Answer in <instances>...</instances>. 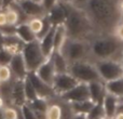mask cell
Wrapping results in <instances>:
<instances>
[{
	"label": "cell",
	"instance_id": "cell-23",
	"mask_svg": "<svg viewBox=\"0 0 123 119\" xmlns=\"http://www.w3.org/2000/svg\"><path fill=\"white\" fill-rule=\"evenodd\" d=\"M16 35L24 41L25 43L31 42V41L37 40V36L35 35V33L31 30V28L29 27L28 23H21L16 26Z\"/></svg>",
	"mask_w": 123,
	"mask_h": 119
},
{
	"label": "cell",
	"instance_id": "cell-54",
	"mask_svg": "<svg viewBox=\"0 0 123 119\" xmlns=\"http://www.w3.org/2000/svg\"><path fill=\"white\" fill-rule=\"evenodd\" d=\"M110 119H115V118H110Z\"/></svg>",
	"mask_w": 123,
	"mask_h": 119
},
{
	"label": "cell",
	"instance_id": "cell-11",
	"mask_svg": "<svg viewBox=\"0 0 123 119\" xmlns=\"http://www.w3.org/2000/svg\"><path fill=\"white\" fill-rule=\"evenodd\" d=\"M35 73L45 83H48L50 86L53 85L54 78L56 76V70H55V67H54V62H53L52 55L45 60Z\"/></svg>",
	"mask_w": 123,
	"mask_h": 119
},
{
	"label": "cell",
	"instance_id": "cell-36",
	"mask_svg": "<svg viewBox=\"0 0 123 119\" xmlns=\"http://www.w3.org/2000/svg\"><path fill=\"white\" fill-rule=\"evenodd\" d=\"M6 25H9V23H8V19H6V11L3 9H0V28L4 27Z\"/></svg>",
	"mask_w": 123,
	"mask_h": 119
},
{
	"label": "cell",
	"instance_id": "cell-3",
	"mask_svg": "<svg viewBox=\"0 0 123 119\" xmlns=\"http://www.w3.org/2000/svg\"><path fill=\"white\" fill-rule=\"evenodd\" d=\"M92 60H117L122 61L123 41L113 34L95 35L90 40Z\"/></svg>",
	"mask_w": 123,
	"mask_h": 119
},
{
	"label": "cell",
	"instance_id": "cell-5",
	"mask_svg": "<svg viewBox=\"0 0 123 119\" xmlns=\"http://www.w3.org/2000/svg\"><path fill=\"white\" fill-rule=\"evenodd\" d=\"M69 74H71L79 82L90 83L92 81L102 80L93 61L85 60L69 64ZM103 81V80H102Z\"/></svg>",
	"mask_w": 123,
	"mask_h": 119
},
{
	"label": "cell",
	"instance_id": "cell-7",
	"mask_svg": "<svg viewBox=\"0 0 123 119\" xmlns=\"http://www.w3.org/2000/svg\"><path fill=\"white\" fill-rule=\"evenodd\" d=\"M99 77L104 82H108L113 79L123 76V68L121 61L117 60H94Z\"/></svg>",
	"mask_w": 123,
	"mask_h": 119
},
{
	"label": "cell",
	"instance_id": "cell-35",
	"mask_svg": "<svg viewBox=\"0 0 123 119\" xmlns=\"http://www.w3.org/2000/svg\"><path fill=\"white\" fill-rule=\"evenodd\" d=\"M113 35H115L118 39L123 41V22H120V23L116 26L115 30H113Z\"/></svg>",
	"mask_w": 123,
	"mask_h": 119
},
{
	"label": "cell",
	"instance_id": "cell-30",
	"mask_svg": "<svg viewBox=\"0 0 123 119\" xmlns=\"http://www.w3.org/2000/svg\"><path fill=\"white\" fill-rule=\"evenodd\" d=\"M105 118V112L102 103H97L93 106V108L87 114V119H99Z\"/></svg>",
	"mask_w": 123,
	"mask_h": 119
},
{
	"label": "cell",
	"instance_id": "cell-37",
	"mask_svg": "<svg viewBox=\"0 0 123 119\" xmlns=\"http://www.w3.org/2000/svg\"><path fill=\"white\" fill-rule=\"evenodd\" d=\"M60 0H42V4L44 6L45 10L49 11L51 8H53L56 3H58Z\"/></svg>",
	"mask_w": 123,
	"mask_h": 119
},
{
	"label": "cell",
	"instance_id": "cell-45",
	"mask_svg": "<svg viewBox=\"0 0 123 119\" xmlns=\"http://www.w3.org/2000/svg\"><path fill=\"white\" fill-rule=\"evenodd\" d=\"M115 119H123V113H117L115 116Z\"/></svg>",
	"mask_w": 123,
	"mask_h": 119
},
{
	"label": "cell",
	"instance_id": "cell-24",
	"mask_svg": "<svg viewBox=\"0 0 123 119\" xmlns=\"http://www.w3.org/2000/svg\"><path fill=\"white\" fill-rule=\"evenodd\" d=\"M105 87L108 93L117 96L119 100L123 98V76L108 82H105Z\"/></svg>",
	"mask_w": 123,
	"mask_h": 119
},
{
	"label": "cell",
	"instance_id": "cell-14",
	"mask_svg": "<svg viewBox=\"0 0 123 119\" xmlns=\"http://www.w3.org/2000/svg\"><path fill=\"white\" fill-rule=\"evenodd\" d=\"M27 23L38 39L42 38L49 32L50 28L53 26L47 15L43 17H30Z\"/></svg>",
	"mask_w": 123,
	"mask_h": 119
},
{
	"label": "cell",
	"instance_id": "cell-40",
	"mask_svg": "<svg viewBox=\"0 0 123 119\" xmlns=\"http://www.w3.org/2000/svg\"><path fill=\"white\" fill-rule=\"evenodd\" d=\"M3 41H4V35L1 32V29H0V49L3 48Z\"/></svg>",
	"mask_w": 123,
	"mask_h": 119
},
{
	"label": "cell",
	"instance_id": "cell-47",
	"mask_svg": "<svg viewBox=\"0 0 123 119\" xmlns=\"http://www.w3.org/2000/svg\"><path fill=\"white\" fill-rule=\"evenodd\" d=\"M34 1H36V2H40V3H42V0H34Z\"/></svg>",
	"mask_w": 123,
	"mask_h": 119
},
{
	"label": "cell",
	"instance_id": "cell-50",
	"mask_svg": "<svg viewBox=\"0 0 123 119\" xmlns=\"http://www.w3.org/2000/svg\"><path fill=\"white\" fill-rule=\"evenodd\" d=\"M120 101H121V102H123V98H122V99H120Z\"/></svg>",
	"mask_w": 123,
	"mask_h": 119
},
{
	"label": "cell",
	"instance_id": "cell-2",
	"mask_svg": "<svg viewBox=\"0 0 123 119\" xmlns=\"http://www.w3.org/2000/svg\"><path fill=\"white\" fill-rule=\"evenodd\" d=\"M66 8L67 16L64 25L67 29L68 38L90 41L96 34L85 11L74 4L66 3Z\"/></svg>",
	"mask_w": 123,
	"mask_h": 119
},
{
	"label": "cell",
	"instance_id": "cell-52",
	"mask_svg": "<svg viewBox=\"0 0 123 119\" xmlns=\"http://www.w3.org/2000/svg\"><path fill=\"white\" fill-rule=\"evenodd\" d=\"M0 88H1V81H0Z\"/></svg>",
	"mask_w": 123,
	"mask_h": 119
},
{
	"label": "cell",
	"instance_id": "cell-29",
	"mask_svg": "<svg viewBox=\"0 0 123 119\" xmlns=\"http://www.w3.org/2000/svg\"><path fill=\"white\" fill-rule=\"evenodd\" d=\"M29 106L31 107L34 111L36 112H42V113H45L49 107V100L47 99H42V98H37L36 100L31 101V102L28 103Z\"/></svg>",
	"mask_w": 123,
	"mask_h": 119
},
{
	"label": "cell",
	"instance_id": "cell-34",
	"mask_svg": "<svg viewBox=\"0 0 123 119\" xmlns=\"http://www.w3.org/2000/svg\"><path fill=\"white\" fill-rule=\"evenodd\" d=\"M12 54L4 49H0V65H9L12 60Z\"/></svg>",
	"mask_w": 123,
	"mask_h": 119
},
{
	"label": "cell",
	"instance_id": "cell-25",
	"mask_svg": "<svg viewBox=\"0 0 123 119\" xmlns=\"http://www.w3.org/2000/svg\"><path fill=\"white\" fill-rule=\"evenodd\" d=\"M49 107H48L47 112H45V116L47 119H61L62 118V109L61 105L55 99H51L49 101Z\"/></svg>",
	"mask_w": 123,
	"mask_h": 119
},
{
	"label": "cell",
	"instance_id": "cell-27",
	"mask_svg": "<svg viewBox=\"0 0 123 119\" xmlns=\"http://www.w3.org/2000/svg\"><path fill=\"white\" fill-rule=\"evenodd\" d=\"M95 105V103L92 100H86L82 101V102H74L71 103V107L74 109V114L81 113V114H89V112L93 108V106Z\"/></svg>",
	"mask_w": 123,
	"mask_h": 119
},
{
	"label": "cell",
	"instance_id": "cell-44",
	"mask_svg": "<svg viewBox=\"0 0 123 119\" xmlns=\"http://www.w3.org/2000/svg\"><path fill=\"white\" fill-rule=\"evenodd\" d=\"M63 3H67V4H72L74 2V0H60Z\"/></svg>",
	"mask_w": 123,
	"mask_h": 119
},
{
	"label": "cell",
	"instance_id": "cell-6",
	"mask_svg": "<svg viewBox=\"0 0 123 119\" xmlns=\"http://www.w3.org/2000/svg\"><path fill=\"white\" fill-rule=\"evenodd\" d=\"M22 55H23L24 61H25L28 73L36 72L40 67L41 64L47 60L42 50H41L39 39L31 41V42L25 43L24 49L22 51Z\"/></svg>",
	"mask_w": 123,
	"mask_h": 119
},
{
	"label": "cell",
	"instance_id": "cell-4",
	"mask_svg": "<svg viewBox=\"0 0 123 119\" xmlns=\"http://www.w3.org/2000/svg\"><path fill=\"white\" fill-rule=\"evenodd\" d=\"M61 51L67 59L69 64L78 61H85V60L93 61L89 40H78V39L68 38Z\"/></svg>",
	"mask_w": 123,
	"mask_h": 119
},
{
	"label": "cell",
	"instance_id": "cell-38",
	"mask_svg": "<svg viewBox=\"0 0 123 119\" xmlns=\"http://www.w3.org/2000/svg\"><path fill=\"white\" fill-rule=\"evenodd\" d=\"M16 1L17 0H2V9L11 6V4H13L14 2H16Z\"/></svg>",
	"mask_w": 123,
	"mask_h": 119
},
{
	"label": "cell",
	"instance_id": "cell-21",
	"mask_svg": "<svg viewBox=\"0 0 123 119\" xmlns=\"http://www.w3.org/2000/svg\"><path fill=\"white\" fill-rule=\"evenodd\" d=\"M52 58H53L56 74H65L69 72V63L65 55L62 53V51H54L52 53Z\"/></svg>",
	"mask_w": 123,
	"mask_h": 119
},
{
	"label": "cell",
	"instance_id": "cell-31",
	"mask_svg": "<svg viewBox=\"0 0 123 119\" xmlns=\"http://www.w3.org/2000/svg\"><path fill=\"white\" fill-rule=\"evenodd\" d=\"M19 107L15 106H4L3 107V116L4 119H18Z\"/></svg>",
	"mask_w": 123,
	"mask_h": 119
},
{
	"label": "cell",
	"instance_id": "cell-53",
	"mask_svg": "<svg viewBox=\"0 0 123 119\" xmlns=\"http://www.w3.org/2000/svg\"><path fill=\"white\" fill-rule=\"evenodd\" d=\"M99 119H106V118H99Z\"/></svg>",
	"mask_w": 123,
	"mask_h": 119
},
{
	"label": "cell",
	"instance_id": "cell-42",
	"mask_svg": "<svg viewBox=\"0 0 123 119\" xmlns=\"http://www.w3.org/2000/svg\"><path fill=\"white\" fill-rule=\"evenodd\" d=\"M84 1L85 0H74V2L72 4H74V6H77V7H81Z\"/></svg>",
	"mask_w": 123,
	"mask_h": 119
},
{
	"label": "cell",
	"instance_id": "cell-19",
	"mask_svg": "<svg viewBox=\"0 0 123 119\" xmlns=\"http://www.w3.org/2000/svg\"><path fill=\"white\" fill-rule=\"evenodd\" d=\"M25 90H24V80H14L12 89V104L15 107H21L26 104Z\"/></svg>",
	"mask_w": 123,
	"mask_h": 119
},
{
	"label": "cell",
	"instance_id": "cell-20",
	"mask_svg": "<svg viewBox=\"0 0 123 119\" xmlns=\"http://www.w3.org/2000/svg\"><path fill=\"white\" fill-rule=\"evenodd\" d=\"M55 27L56 26H52L49 29V32L39 39L40 42V47L42 50L43 54L45 58H49L52 55V53L54 52V33H55Z\"/></svg>",
	"mask_w": 123,
	"mask_h": 119
},
{
	"label": "cell",
	"instance_id": "cell-33",
	"mask_svg": "<svg viewBox=\"0 0 123 119\" xmlns=\"http://www.w3.org/2000/svg\"><path fill=\"white\" fill-rule=\"evenodd\" d=\"M19 111H21V115L23 119H37L34 109L29 106L28 103H26L23 106L19 107Z\"/></svg>",
	"mask_w": 123,
	"mask_h": 119
},
{
	"label": "cell",
	"instance_id": "cell-16",
	"mask_svg": "<svg viewBox=\"0 0 123 119\" xmlns=\"http://www.w3.org/2000/svg\"><path fill=\"white\" fill-rule=\"evenodd\" d=\"M24 46H25V42L17 35H10V36H4L3 48L2 49L8 51L12 55H15V54L22 53Z\"/></svg>",
	"mask_w": 123,
	"mask_h": 119
},
{
	"label": "cell",
	"instance_id": "cell-39",
	"mask_svg": "<svg viewBox=\"0 0 123 119\" xmlns=\"http://www.w3.org/2000/svg\"><path fill=\"white\" fill-rule=\"evenodd\" d=\"M71 119H87L86 114H81V113H77L74 115V117Z\"/></svg>",
	"mask_w": 123,
	"mask_h": 119
},
{
	"label": "cell",
	"instance_id": "cell-41",
	"mask_svg": "<svg viewBox=\"0 0 123 119\" xmlns=\"http://www.w3.org/2000/svg\"><path fill=\"white\" fill-rule=\"evenodd\" d=\"M4 106H6V101H4V99L2 98V95L0 94V109H2Z\"/></svg>",
	"mask_w": 123,
	"mask_h": 119
},
{
	"label": "cell",
	"instance_id": "cell-48",
	"mask_svg": "<svg viewBox=\"0 0 123 119\" xmlns=\"http://www.w3.org/2000/svg\"><path fill=\"white\" fill-rule=\"evenodd\" d=\"M0 9H2V0H0Z\"/></svg>",
	"mask_w": 123,
	"mask_h": 119
},
{
	"label": "cell",
	"instance_id": "cell-1",
	"mask_svg": "<svg viewBox=\"0 0 123 119\" xmlns=\"http://www.w3.org/2000/svg\"><path fill=\"white\" fill-rule=\"evenodd\" d=\"M119 2L120 0H85L79 8L85 11L96 35H110L121 22Z\"/></svg>",
	"mask_w": 123,
	"mask_h": 119
},
{
	"label": "cell",
	"instance_id": "cell-13",
	"mask_svg": "<svg viewBox=\"0 0 123 119\" xmlns=\"http://www.w3.org/2000/svg\"><path fill=\"white\" fill-rule=\"evenodd\" d=\"M22 10L25 12L28 17H43L47 15L48 11L45 10L44 6L40 2H36L34 0H23L18 2Z\"/></svg>",
	"mask_w": 123,
	"mask_h": 119
},
{
	"label": "cell",
	"instance_id": "cell-9",
	"mask_svg": "<svg viewBox=\"0 0 123 119\" xmlns=\"http://www.w3.org/2000/svg\"><path fill=\"white\" fill-rule=\"evenodd\" d=\"M27 78L30 80V82L32 83L34 88L36 89V92L38 94V98H42V99H47V100H51L54 96H56L55 92L53 90V87L48 83H45L44 81H42L35 72H30L28 73Z\"/></svg>",
	"mask_w": 123,
	"mask_h": 119
},
{
	"label": "cell",
	"instance_id": "cell-46",
	"mask_svg": "<svg viewBox=\"0 0 123 119\" xmlns=\"http://www.w3.org/2000/svg\"><path fill=\"white\" fill-rule=\"evenodd\" d=\"M0 119H4V116H3V108L0 109Z\"/></svg>",
	"mask_w": 123,
	"mask_h": 119
},
{
	"label": "cell",
	"instance_id": "cell-43",
	"mask_svg": "<svg viewBox=\"0 0 123 119\" xmlns=\"http://www.w3.org/2000/svg\"><path fill=\"white\" fill-rule=\"evenodd\" d=\"M119 10L121 12V14L123 15V0H120V2H119Z\"/></svg>",
	"mask_w": 123,
	"mask_h": 119
},
{
	"label": "cell",
	"instance_id": "cell-17",
	"mask_svg": "<svg viewBox=\"0 0 123 119\" xmlns=\"http://www.w3.org/2000/svg\"><path fill=\"white\" fill-rule=\"evenodd\" d=\"M119 102H120V100L117 96L106 92L104 99H103V102H102V105L104 107V112H105V118L106 119L115 118L117 111H118Z\"/></svg>",
	"mask_w": 123,
	"mask_h": 119
},
{
	"label": "cell",
	"instance_id": "cell-22",
	"mask_svg": "<svg viewBox=\"0 0 123 119\" xmlns=\"http://www.w3.org/2000/svg\"><path fill=\"white\" fill-rule=\"evenodd\" d=\"M67 39L68 35L65 25L61 24V25L56 26L55 33H54V51H61L67 41Z\"/></svg>",
	"mask_w": 123,
	"mask_h": 119
},
{
	"label": "cell",
	"instance_id": "cell-18",
	"mask_svg": "<svg viewBox=\"0 0 123 119\" xmlns=\"http://www.w3.org/2000/svg\"><path fill=\"white\" fill-rule=\"evenodd\" d=\"M90 90V98L95 104L97 103H102L103 99H104L105 94H106V87H105V82L102 80L97 81H92V82L87 83Z\"/></svg>",
	"mask_w": 123,
	"mask_h": 119
},
{
	"label": "cell",
	"instance_id": "cell-10",
	"mask_svg": "<svg viewBox=\"0 0 123 119\" xmlns=\"http://www.w3.org/2000/svg\"><path fill=\"white\" fill-rule=\"evenodd\" d=\"M60 98H62L63 100L67 101V102H69V103L82 102V101L91 100V98H90L89 86H87V83L79 82L74 89L66 92L65 94L61 95Z\"/></svg>",
	"mask_w": 123,
	"mask_h": 119
},
{
	"label": "cell",
	"instance_id": "cell-26",
	"mask_svg": "<svg viewBox=\"0 0 123 119\" xmlns=\"http://www.w3.org/2000/svg\"><path fill=\"white\" fill-rule=\"evenodd\" d=\"M56 101L58 102V104L61 105V109H62V118L61 119H71L74 115V112L71 107V103L67 102V101L63 100L60 96H54Z\"/></svg>",
	"mask_w": 123,
	"mask_h": 119
},
{
	"label": "cell",
	"instance_id": "cell-32",
	"mask_svg": "<svg viewBox=\"0 0 123 119\" xmlns=\"http://www.w3.org/2000/svg\"><path fill=\"white\" fill-rule=\"evenodd\" d=\"M13 75L11 72L9 65H0V81L2 82H8V81L12 80Z\"/></svg>",
	"mask_w": 123,
	"mask_h": 119
},
{
	"label": "cell",
	"instance_id": "cell-12",
	"mask_svg": "<svg viewBox=\"0 0 123 119\" xmlns=\"http://www.w3.org/2000/svg\"><path fill=\"white\" fill-rule=\"evenodd\" d=\"M9 67L12 72L13 78L16 79V80H24L27 77L28 70L22 53L15 54V55L12 56V60L9 64Z\"/></svg>",
	"mask_w": 123,
	"mask_h": 119
},
{
	"label": "cell",
	"instance_id": "cell-15",
	"mask_svg": "<svg viewBox=\"0 0 123 119\" xmlns=\"http://www.w3.org/2000/svg\"><path fill=\"white\" fill-rule=\"evenodd\" d=\"M47 16L53 26H58L61 24H64L66 21V16H67L66 3H63L61 1L56 3L53 8H51L48 11Z\"/></svg>",
	"mask_w": 123,
	"mask_h": 119
},
{
	"label": "cell",
	"instance_id": "cell-51",
	"mask_svg": "<svg viewBox=\"0 0 123 119\" xmlns=\"http://www.w3.org/2000/svg\"><path fill=\"white\" fill-rule=\"evenodd\" d=\"M17 1H18V2H21V1H23V0H17Z\"/></svg>",
	"mask_w": 123,
	"mask_h": 119
},
{
	"label": "cell",
	"instance_id": "cell-28",
	"mask_svg": "<svg viewBox=\"0 0 123 119\" xmlns=\"http://www.w3.org/2000/svg\"><path fill=\"white\" fill-rule=\"evenodd\" d=\"M24 90H25V96H26V102L27 103L31 102V101L36 100V99L38 98L36 89L34 88L32 83L30 82V80L27 77L24 79Z\"/></svg>",
	"mask_w": 123,
	"mask_h": 119
},
{
	"label": "cell",
	"instance_id": "cell-49",
	"mask_svg": "<svg viewBox=\"0 0 123 119\" xmlns=\"http://www.w3.org/2000/svg\"><path fill=\"white\" fill-rule=\"evenodd\" d=\"M121 63H122V68H123V58H122V61H121Z\"/></svg>",
	"mask_w": 123,
	"mask_h": 119
},
{
	"label": "cell",
	"instance_id": "cell-8",
	"mask_svg": "<svg viewBox=\"0 0 123 119\" xmlns=\"http://www.w3.org/2000/svg\"><path fill=\"white\" fill-rule=\"evenodd\" d=\"M78 83L79 81L71 74L65 73V74H56L52 87H53V90L56 95L61 96L65 94L66 92L74 89Z\"/></svg>",
	"mask_w": 123,
	"mask_h": 119
}]
</instances>
